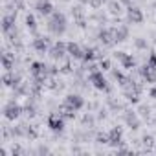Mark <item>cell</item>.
<instances>
[{
	"mask_svg": "<svg viewBox=\"0 0 156 156\" xmlns=\"http://www.w3.org/2000/svg\"><path fill=\"white\" fill-rule=\"evenodd\" d=\"M50 30L55 33V35H59V33H62L64 30H66V20H64V15L62 13H51V20H50Z\"/></svg>",
	"mask_w": 156,
	"mask_h": 156,
	"instance_id": "6da1fadb",
	"label": "cell"
},
{
	"mask_svg": "<svg viewBox=\"0 0 156 156\" xmlns=\"http://www.w3.org/2000/svg\"><path fill=\"white\" fill-rule=\"evenodd\" d=\"M48 125H50L51 130H62L64 121H62V118H61L59 114H51V116L48 118Z\"/></svg>",
	"mask_w": 156,
	"mask_h": 156,
	"instance_id": "7a4b0ae2",
	"label": "cell"
},
{
	"mask_svg": "<svg viewBox=\"0 0 156 156\" xmlns=\"http://www.w3.org/2000/svg\"><path fill=\"white\" fill-rule=\"evenodd\" d=\"M90 81H92V83H94V87H96V88H99V90H103V88L107 87L105 77H103L99 72H92V73H90Z\"/></svg>",
	"mask_w": 156,
	"mask_h": 156,
	"instance_id": "3957f363",
	"label": "cell"
},
{
	"mask_svg": "<svg viewBox=\"0 0 156 156\" xmlns=\"http://www.w3.org/2000/svg\"><path fill=\"white\" fill-rule=\"evenodd\" d=\"M51 9H53V6H51V4L48 2V0H41V2L37 4V11H39L41 15H44V17L51 15V13H53Z\"/></svg>",
	"mask_w": 156,
	"mask_h": 156,
	"instance_id": "277c9868",
	"label": "cell"
},
{
	"mask_svg": "<svg viewBox=\"0 0 156 156\" xmlns=\"http://www.w3.org/2000/svg\"><path fill=\"white\" fill-rule=\"evenodd\" d=\"M129 20L132 22V24H140L141 20H143V15H141V11L138 9V8H129Z\"/></svg>",
	"mask_w": 156,
	"mask_h": 156,
	"instance_id": "5b68a950",
	"label": "cell"
},
{
	"mask_svg": "<svg viewBox=\"0 0 156 156\" xmlns=\"http://www.w3.org/2000/svg\"><path fill=\"white\" fill-rule=\"evenodd\" d=\"M19 114H20V107H19V105L9 103V105L6 107V118H8V119H15V118H19Z\"/></svg>",
	"mask_w": 156,
	"mask_h": 156,
	"instance_id": "8992f818",
	"label": "cell"
},
{
	"mask_svg": "<svg viewBox=\"0 0 156 156\" xmlns=\"http://www.w3.org/2000/svg\"><path fill=\"white\" fill-rule=\"evenodd\" d=\"M64 103H66V105H70V107H73L75 110H79V108L83 107V99H81L79 96H68Z\"/></svg>",
	"mask_w": 156,
	"mask_h": 156,
	"instance_id": "52a82bcc",
	"label": "cell"
},
{
	"mask_svg": "<svg viewBox=\"0 0 156 156\" xmlns=\"http://www.w3.org/2000/svg\"><path fill=\"white\" fill-rule=\"evenodd\" d=\"M64 48H66L64 42H55V46L51 48V57L53 59H61L64 55Z\"/></svg>",
	"mask_w": 156,
	"mask_h": 156,
	"instance_id": "ba28073f",
	"label": "cell"
},
{
	"mask_svg": "<svg viewBox=\"0 0 156 156\" xmlns=\"http://www.w3.org/2000/svg\"><path fill=\"white\" fill-rule=\"evenodd\" d=\"M116 59H119V61L123 62V66H125V68H130V66H134V59H132L130 55L123 53V51H118V53H116Z\"/></svg>",
	"mask_w": 156,
	"mask_h": 156,
	"instance_id": "9c48e42d",
	"label": "cell"
},
{
	"mask_svg": "<svg viewBox=\"0 0 156 156\" xmlns=\"http://www.w3.org/2000/svg\"><path fill=\"white\" fill-rule=\"evenodd\" d=\"M119 141H121V130H119V129H112V130L108 132V143L118 145Z\"/></svg>",
	"mask_w": 156,
	"mask_h": 156,
	"instance_id": "30bf717a",
	"label": "cell"
},
{
	"mask_svg": "<svg viewBox=\"0 0 156 156\" xmlns=\"http://www.w3.org/2000/svg\"><path fill=\"white\" fill-rule=\"evenodd\" d=\"M66 48H68V53H70V55H73V57H77V59H81V57H83V53H85V51H81V48H79V46L73 44V42L66 44Z\"/></svg>",
	"mask_w": 156,
	"mask_h": 156,
	"instance_id": "8fae6325",
	"label": "cell"
},
{
	"mask_svg": "<svg viewBox=\"0 0 156 156\" xmlns=\"http://www.w3.org/2000/svg\"><path fill=\"white\" fill-rule=\"evenodd\" d=\"M31 73L35 77H41V75H46V66L41 64V62H33L31 64Z\"/></svg>",
	"mask_w": 156,
	"mask_h": 156,
	"instance_id": "7c38bea8",
	"label": "cell"
},
{
	"mask_svg": "<svg viewBox=\"0 0 156 156\" xmlns=\"http://www.w3.org/2000/svg\"><path fill=\"white\" fill-rule=\"evenodd\" d=\"M99 41L107 46H110L114 41H112V31L110 30H105V31H99Z\"/></svg>",
	"mask_w": 156,
	"mask_h": 156,
	"instance_id": "4fadbf2b",
	"label": "cell"
},
{
	"mask_svg": "<svg viewBox=\"0 0 156 156\" xmlns=\"http://www.w3.org/2000/svg\"><path fill=\"white\" fill-rule=\"evenodd\" d=\"M127 35H129V30H127L125 26H121L119 30H116V31H114V39H116V41H125V39H127Z\"/></svg>",
	"mask_w": 156,
	"mask_h": 156,
	"instance_id": "5bb4252c",
	"label": "cell"
},
{
	"mask_svg": "<svg viewBox=\"0 0 156 156\" xmlns=\"http://www.w3.org/2000/svg\"><path fill=\"white\" fill-rule=\"evenodd\" d=\"M33 46H35L39 51H46V48H48V41H44V39H35Z\"/></svg>",
	"mask_w": 156,
	"mask_h": 156,
	"instance_id": "9a60e30c",
	"label": "cell"
},
{
	"mask_svg": "<svg viewBox=\"0 0 156 156\" xmlns=\"http://www.w3.org/2000/svg\"><path fill=\"white\" fill-rule=\"evenodd\" d=\"M125 119H127V123L130 125V129H138V119H136V114H127L125 116Z\"/></svg>",
	"mask_w": 156,
	"mask_h": 156,
	"instance_id": "2e32d148",
	"label": "cell"
},
{
	"mask_svg": "<svg viewBox=\"0 0 156 156\" xmlns=\"http://www.w3.org/2000/svg\"><path fill=\"white\" fill-rule=\"evenodd\" d=\"M94 57H96V50H94V48L85 50V53H83V59H85V61H92Z\"/></svg>",
	"mask_w": 156,
	"mask_h": 156,
	"instance_id": "e0dca14e",
	"label": "cell"
},
{
	"mask_svg": "<svg viewBox=\"0 0 156 156\" xmlns=\"http://www.w3.org/2000/svg\"><path fill=\"white\" fill-rule=\"evenodd\" d=\"M13 17H4V31H8L9 28H11V24H13Z\"/></svg>",
	"mask_w": 156,
	"mask_h": 156,
	"instance_id": "ac0fdd59",
	"label": "cell"
},
{
	"mask_svg": "<svg viewBox=\"0 0 156 156\" xmlns=\"http://www.w3.org/2000/svg\"><path fill=\"white\" fill-rule=\"evenodd\" d=\"M26 24H28L30 28H35V19H33L31 15H28V17H26Z\"/></svg>",
	"mask_w": 156,
	"mask_h": 156,
	"instance_id": "d6986e66",
	"label": "cell"
},
{
	"mask_svg": "<svg viewBox=\"0 0 156 156\" xmlns=\"http://www.w3.org/2000/svg\"><path fill=\"white\" fill-rule=\"evenodd\" d=\"M110 11H112V13H119V4L110 2Z\"/></svg>",
	"mask_w": 156,
	"mask_h": 156,
	"instance_id": "ffe728a7",
	"label": "cell"
},
{
	"mask_svg": "<svg viewBox=\"0 0 156 156\" xmlns=\"http://www.w3.org/2000/svg\"><path fill=\"white\" fill-rule=\"evenodd\" d=\"M136 48H140V50H143V48H147V44H145V41H141V39H136Z\"/></svg>",
	"mask_w": 156,
	"mask_h": 156,
	"instance_id": "44dd1931",
	"label": "cell"
},
{
	"mask_svg": "<svg viewBox=\"0 0 156 156\" xmlns=\"http://www.w3.org/2000/svg\"><path fill=\"white\" fill-rule=\"evenodd\" d=\"M101 68H103V70H108V68H110V62H108L107 59H105V61H101Z\"/></svg>",
	"mask_w": 156,
	"mask_h": 156,
	"instance_id": "7402d4cb",
	"label": "cell"
},
{
	"mask_svg": "<svg viewBox=\"0 0 156 156\" xmlns=\"http://www.w3.org/2000/svg\"><path fill=\"white\" fill-rule=\"evenodd\" d=\"M149 64H151L152 68H156V55H154V53L151 55V61H149Z\"/></svg>",
	"mask_w": 156,
	"mask_h": 156,
	"instance_id": "603a6c76",
	"label": "cell"
},
{
	"mask_svg": "<svg viewBox=\"0 0 156 156\" xmlns=\"http://www.w3.org/2000/svg\"><path fill=\"white\" fill-rule=\"evenodd\" d=\"M83 123H94L92 116H83Z\"/></svg>",
	"mask_w": 156,
	"mask_h": 156,
	"instance_id": "cb8c5ba5",
	"label": "cell"
},
{
	"mask_svg": "<svg viewBox=\"0 0 156 156\" xmlns=\"http://www.w3.org/2000/svg\"><path fill=\"white\" fill-rule=\"evenodd\" d=\"M151 96H152V98L156 99V87H154V88H151Z\"/></svg>",
	"mask_w": 156,
	"mask_h": 156,
	"instance_id": "d4e9b609",
	"label": "cell"
},
{
	"mask_svg": "<svg viewBox=\"0 0 156 156\" xmlns=\"http://www.w3.org/2000/svg\"><path fill=\"white\" fill-rule=\"evenodd\" d=\"M121 2H123V4H129V2H130V0H121Z\"/></svg>",
	"mask_w": 156,
	"mask_h": 156,
	"instance_id": "484cf974",
	"label": "cell"
}]
</instances>
